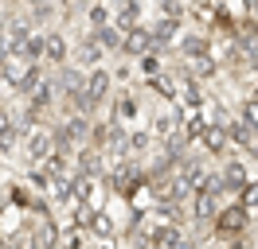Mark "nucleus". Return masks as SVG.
<instances>
[{"instance_id":"obj_17","label":"nucleus","mask_w":258,"mask_h":249,"mask_svg":"<svg viewBox=\"0 0 258 249\" xmlns=\"http://www.w3.org/2000/svg\"><path fill=\"white\" fill-rule=\"evenodd\" d=\"M188 78H192V82H204V78H215V59H211V55H200V59H188Z\"/></svg>"},{"instance_id":"obj_23","label":"nucleus","mask_w":258,"mask_h":249,"mask_svg":"<svg viewBox=\"0 0 258 249\" xmlns=\"http://www.w3.org/2000/svg\"><path fill=\"white\" fill-rule=\"evenodd\" d=\"M149 90H157L161 97H176V86H172V78H168V74H157V78H149Z\"/></svg>"},{"instance_id":"obj_10","label":"nucleus","mask_w":258,"mask_h":249,"mask_svg":"<svg viewBox=\"0 0 258 249\" xmlns=\"http://www.w3.org/2000/svg\"><path fill=\"white\" fill-rule=\"evenodd\" d=\"M219 175H223V187H227V191H239V195H242V191L250 187V179H246V168H242L239 160H227Z\"/></svg>"},{"instance_id":"obj_9","label":"nucleus","mask_w":258,"mask_h":249,"mask_svg":"<svg viewBox=\"0 0 258 249\" xmlns=\"http://www.w3.org/2000/svg\"><path fill=\"white\" fill-rule=\"evenodd\" d=\"M106 152L102 148H82V156H79V175H86V179H98L102 171H106Z\"/></svg>"},{"instance_id":"obj_25","label":"nucleus","mask_w":258,"mask_h":249,"mask_svg":"<svg viewBox=\"0 0 258 249\" xmlns=\"http://www.w3.org/2000/svg\"><path fill=\"white\" fill-rule=\"evenodd\" d=\"M12 140H16V125L8 121V125H4V129H0V160H4V152L12 148Z\"/></svg>"},{"instance_id":"obj_21","label":"nucleus","mask_w":258,"mask_h":249,"mask_svg":"<svg viewBox=\"0 0 258 249\" xmlns=\"http://www.w3.org/2000/svg\"><path fill=\"white\" fill-rule=\"evenodd\" d=\"M86 20H90V28H110L113 24V12L110 8H106V4H90V8H86Z\"/></svg>"},{"instance_id":"obj_7","label":"nucleus","mask_w":258,"mask_h":249,"mask_svg":"<svg viewBox=\"0 0 258 249\" xmlns=\"http://www.w3.org/2000/svg\"><path fill=\"white\" fill-rule=\"evenodd\" d=\"M75 62L86 66V70H102V47H98L94 35H86V39L75 47Z\"/></svg>"},{"instance_id":"obj_30","label":"nucleus","mask_w":258,"mask_h":249,"mask_svg":"<svg viewBox=\"0 0 258 249\" xmlns=\"http://www.w3.org/2000/svg\"><path fill=\"white\" fill-rule=\"evenodd\" d=\"M4 62H8V39H4V28H0V70H4Z\"/></svg>"},{"instance_id":"obj_20","label":"nucleus","mask_w":258,"mask_h":249,"mask_svg":"<svg viewBox=\"0 0 258 249\" xmlns=\"http://www.w3.org/2000/svg\"><path fill=\"white\" fill-rule=\"evenodd\" d=\"M28 183L35 187V195H51V191H59V183H55L43 168H32V171H28Z\"/></svg>"},{"instance_id":"obj_31","label":"nucleus","mask_w":258,"mask_h":249,"mask_svg":"<svg viewBox=\"0 0 258 249\" xmlns=\"http://www.w3.org/2000/svg\"><path fill=\"white\" fill-rule=\"evenodd\" d=\"M246 20L258 28V0H250V4H246Z\"/></svg>"},{"instance_id":"obj_15","label":"nucleus","mask_w":258,"mask_h":249,"mask_svg":"<svg viewBox=\"0 0 258 249\" xmlns=\"http://www.w3.org/2000/svg\"><path fill=\"white\" fill-rule=\"evenodd\" d=\"M211 43H208V35H200V31H192L188 39H180V55L184 59H200V55H208Z\"/></svg>"},{"instance_id":"obj_3","label":"nucleus","mask_w":258,"mask_h":249,"mask_svg":"<svg viewBox=\"0 0 258 249\" xmlns=\"http://www.w3.org/2000/svg\"><path fill=\"white\" fill-rule=\"evenodd\" d=\"M47 35V47H43V62L55 66V70H63L67 66V55H71V47H67V35L63 31H43Z\"/></svg>"},{"instance_id":"obj_26","label":"nucleus","mask_w":258,"mask_h":249,"mask_svg":"<svg viewBox=\"0 0 258 249\" xmlns=\"http://www.w3.org/2000/svg\"><path fill=\"white\" fill-rule=\"evenodd\" d=\"M239 202L246 206V210H250V206H258V179H250V187L239 195Z\"/></svg>"},{"instance_id":"obj_22","label":"nucleus","mask_w":258,"mask_h":249,"mask_svg":"<svg viewBox=\"0 0 258 249\" xmlns=\"http://www.w3.org/2000/svg\"><path fill=\"white\" fill-rule=\"evenodd\" d=\"M239 121L246 125V129H254V133H258V97H246V101L239 105Z\"/></svg>"},{"instance_id":"obj_11","label":"nucleus","mask_w":258,"mask_h":249,"mask_svg":"<svg viewBox=\"0 0 258 249\" xmlns=\"http://www.w3.org/2000/svg\"><path fill=\"white\" fill-rule=\"evenodd\" d=\"M137 97H133V93H117V97H113V125H121V129H125L129 121H133V117H137Z\"/></svg>"},{"instance_id":"obj_19","label":"nucleus","mask_w":258,"mask_h":249,"mask_svg":"<svg viewBox=\"0 0 258 249\" xmlns=\"http://www.w3.org/2000/svg\"><path fill=\"white\" fill-rule=\"evenodd\" d=\"M204 148H208V152H227V144H231V140H227V129L223 125H211L208 133H204Z\"/></svg>"},{"instance_id":"obj_6","label":"nucleus","mask_w":258,"mask_h":249,"mask_svg":"<svg viewBox=\"0 0 258 249\" xmlns=\"http://www.w3.org/2000/svg\"><path fill=\"white\" fill-rule=\"evenodd\" d=\"M110 86H113V74L106 70V66H102V70H90V74H86V93H90V101H94V105H102V101H106Z\"/></svg>"},{"instance_id":"obj_13","label":"nucleus","mask_w":258,"mask_h":249,"mask_svg":"<svg viewBox=\"0 0 258 249\" xmlns=\"http://www.w3.org/2000/svg\"><path fill=\"white\" fill-rule=\"evenodd\" d=\"M113 28H121L129 35V31H137L141 28V8L137 4H121L117 12H113Z\"/></svg>"},{"instance_id":"obj_28","label":"nucleus","mask_w":258,"mask_h":249,"mask_svg":"<svg viewBox=\"0 0 258 249\" xmlns=\"http://www.w3.org/2000/svg\"><path fill=\"white\" fill-rule=\"evenodd\" d=\"M141 70H145L149 78H157V74H161V62H157V55H145V59H141Z\"/></svg>"},{"instance_id":"obj_14","label":"nucleus","mask_w":258,"mask_h":249,"mask_svg":"<svg viewBox=\"0 0 258 249\" xmlns=\"http://www.w3.org/2000/svg\"><path fill=\"white\" fill-rule=\"evenodd\" d=\"M90 35H94L98 39V47H102V51H121V43H125V31L121 28H98V31H90Z\"/></svg>"},{"instance_id":"obj_5","label":"nucleus","mask_w":258,"mask_h":249,"mask_svg":"<svg viewBox=\"0 0 258 249\" xmlns=\"http://www.w3.org/2000/svg\"><path fill=\"white\" fill-rule=\"evenodd\" d=\"M35 66H39V62H28V59H8V62H4V70H0V74H4V82H8V86H16V90H24Z\"/></svg>"},{"instance_id":"obj_12","label":"nucleus","mask_w":258,"mask_h":249,"mask_svg":"<svg viewBox=\"0 0 258 249\" xmlns=\"http://www.w3.org/2000/svg\"><path fill=\"white\" fill-rule=\"evenodd\" d=\"M28 249H63V245H59V230H55L51 222H39V226L32 230Z\"/></svg>"},{"instance_id":"obj_27","label":"nucleus","mask_w":258,"mask_h":249,"mask_svg":"<svg viewBox=\"0 0 258 249\" xmlns=\"http://www.w3.org/2000/svg\"><path fill=\"white\" fill-rule=\"evenodd\" d=\"M149 144H153V137H149V133H133V137H129V152H145Z\"/></svg>"},{"instance_id":"obj_4","label":"nucleus","mask_w":258,"mask_h":249,"mask_svg":"<svg viewBox=\"0 0 258 249\" xmlns=\"http://www.w3.org/2000/svg\"><path fill=\"white\" fill-rule=\"evenodd\" d=\"M121 55H129V59H145V55H153V31H149V28L129 31L125 43H121Z\"/></svg>"},{"instance_id":"obj_29","label":"nucleus","mask_w":258,"mask_h":249,"mask_svg":"<svg viewBox=\"0 0 258 249\" xmlns=\"http://www.w3.org/2000/svg\"><path fill=\"white\" fill-rule=\"evenodd\" d=\"M51 16H55V8H47V4H39V8H32V20H35V24H47Z\"/></svg>"},{"instance_id":"obj_2","label":"nucleus","mask_w":258,"mask_h":249,"mask_svg":"<svg viewBox=\"0 0 258 249\" xmlns=\"http://www.w3.org/2000/svg\"><path fill=\"white\" fill-rule=\"evenodd\" d=\"M24 152H28L32 164H47L51 156H55V133H51V129L28 133V137H24Z\"/></svg>"},{"instance_id":"obj_8","label":"nucleus","mask_w":258,"mask_h":249,"mask_svg":"<svg viewBox=\"0 0 258 249\" xmlns=\"http://www.w3.org/2000/svg\"><path fill=\"white\" fill-rule=\"evenodd\" d=\"M219 195H208V191H196V202H192V214L200 218V222H215L219 218Z\"/></svg>"},{"instance_id":"obj_1","label":"nucleus","mask_w":258,"mask_h":249,"mask_svg":"<svg viewBox=\"0 0 258 249\" xmlns=\"http://www.w3.org/2000/svg\"><path fill=\"white\" fill-rule=\"evenodd\" d=\"M246 222H250V210H246L242 202H235V206H223V210H219L215 230H219V237H239V233L246 230Z\"/></svg>"},{"instance_id":"obj_18","label":"nucleus","mask_w":258,"mask_h":249,"mask_svg":"<svg viewBox=\"0 0 258 249\" xmlns=\"http://www.w3.org/2000/svg\"><path fill=\"white\" fill-rule=\"evenodd\" d=\"M176 31H180L176 20H157V28H153V51H157V47H168L176 39Z\"/></svg>"},{"instance_id":"obj_16","label":"nucleus","mask_w":258,"mask_h":249,"mask_svg":"<svg viewBox=\"0 0 258 249\" xmlns=\"http://www.w3.org/2000/svg\"><path fill=\"white\" fill-rule=\"evenodd\" d=\"M227 140H231V144H242V148H250V152H254V129H246V125L242 121H231L227 125Z\"/></svg>"},{"instance_id":"obj_24","label":"nucleus","mask_w":258,"mask_h":249,"mask_svg":"<svg viewBox=\"0 0 258 249\" xmlns=\"http://www.w3.org/2000/svg\"><path fill=\"white\" fill-rule=\"evenodd\" d=\"M192 12V8H184V4H176V0H168V4H161V20H184V16Z\"/></svg>"}]
</instances>
